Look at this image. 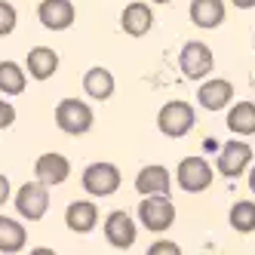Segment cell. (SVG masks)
I'll list each match as a JSON object with an SVG mask.
<instances>
[{
    "label": "cell",
    "mask_w": 255,
    "mask_h": 255,
    "mask_svg": "<svg viewBox=\"0 0 255 255\" xmlns=\"http://www.w3.org/2000/svg\"><path fill=\"white\" fill-rule=\"evenodd\" d=\"M169 188H172V175L160 163H148L135 175V191L141 197H169Z\"/></svg>",
    "instance_id": "cell-12"
},
{
    "label": "cell",
    "mask_w": 255,
    "mask_h": 255,
    "mask_svg": "<svg viewBox=\"0 0 255 255\" xmlns=\"http://www.w3.org/2000/svg\"><path fill=\"white\" fill-rule=\"evenodd\" d=\"M25 68L34 80H49L59 71V52L52 46H34L25 56Z\"/></svg>",
    "instance_id": "cell-17"
},
{
    "label": "cell",
    "mask_w": 255,
    "mask_h": 255,
    "mask_svg": "<svg viewBox=\"0 0 255 255\" xmlns=\"http://www.w3.org/2000/svg\"><path fill=\"white\" fill-rule=\"evenodd\" d=\"M178 68H181V74H185L188 80L203 83L212 74V68H215V56H212V49L203 40H188L185 46H181V52H178Z\"/></svg>",
    "instance_id": "cell-3"
},
{
    "label": "cell",
    "mask_w": 255,
    "mask_h": 255,
    "mask_svg": "<svg viewBox=\"0 0 255 255\" xmlns=\"http://www.w3.org/2000/svg\"><path fill=\"white\" fill-rule=\"evenodd\" d=\"M249 160H252V144H246L243 138H231V141L222 144V151H218L215 169L225 178H240L249 169Z\"/></svg>",
    "instance_id": "cell-8"
},
{
    "label": "cell",
    "mask_w": 255,
    "mask_h": 255,
    "mask_svg": "<svg viewBox=\"0 0 255 255\" xmlns=\"http://www.w3.org/2000/svg\"><path fill=\"white\" fill-rule=\"evenodd\" d=\"M120 28L129 34V37H144V34L154 28V9H151V3H141V0L129 3L120 12Z\"/></svg>",
    "instance_id": "cell-16"
},
{
    "label": "cell",
    "mask_w": 255,
    "mask_h": 255,
    "mask_svg": "<svg viewBox=\"0 0 255 255\" xmlns=\"http://www.w3.org/2000/svg\"><path fill=\"white\" fill-rule=\"evenodd\" d=\"M144 255H185V252H181V246L172 243V240H154L148 249H144Z\"/></svg>",
    "instance_id": "cell-24"
},
{
    "label": "cell",
    "mask_w": 255,
    "mask_h": 255,
    "mask_svg": "<svg viewBox=\"0 0 255 255\" xmlns=\"http://www.w3.org/2000/svg\"><path fill=\"white\" fill-rule=\"evenodd\" d=\"M37 19L46 31H68L77 19V9L71 0H40Z\"/></svg>",
    "instance_id": "cell-11"
},
{
    "label": "cell",
    "mask_w": 255,
    "mask_h": 255,
    "mask_svg": "<svg viewBox=\"0 0 255 255\" xmlns=\"http://www.w3.org/2000/svg\"><path fill=\"white\" fill-rule=\"evenodd\" d=\"M194 108L188 102H181V99H172L160 108V114H157V126H160V132L163 135H169V138H185L191 129H194Z\"/></svg>",
    "instance_id": "cell-4"
},
{
    "label": "cell",
    "mask_w": 255,
    "mask_h": 255,
    "mask_svg": "<svg viewBox=\"0 0 255 255\" xmlns=\"http://www.w3.org/2000/svg\"><path fill=\"white\" fill-rule=\"evenodd\" d=\"M49 209V191L40 181H25V185L15 191V212L25 222H40Z\"/></svg>",
    "instance_id": "cell-7"
},
{
    "label": "cell",
    "mask_w": 255,
    "mask_h": 255,
    "mask_svg": "<svg viewBox=\"0 0 255 255\" xmlns=\"http://www.w3.org/2000/svg\"><path fill=\"white\" fill-rule=\"evenodd\" d=\"M9 194H12V185H9V178H6L3 172H0V206H6Z\"/></svg>",
    "instance_id": "cell-26"
},
{
    "label": "cell",
    "mask_w": 255,
    "mask_h": 255,
    "mask_svg": "<svg viewBox=\"0 0 255 255\" xmlns=\"http://www.w3.org/2000/svg\"><path fill=\"white\" fill-rule=\"evenodd\" d=\"M102 231H105V240L111 243L114 249H129V246H135V240H138V225H135V218H132L129 212H123V209L108 212Z\"/></svg>",
    "instance_id": "cell-9"
},
{
    "label": "cell",
    "mask_w": 255,
    "mask_h": 255,
    "mask_svg": "<svg viewBox=\"0 0 255 255\" xmlns=\"http://www.w3.org/2000/svg\"><path fill=\"white\" fill-rule=\"evenodd\" d=\"M96 123V114L83 99H62L56 105V126L65 135H86Z\"/></svg>",
    "instance_id": "cell-1"
},
{
    "label": "cell",
    "mask_w": 255,
    "mask_h": 255,
    "mask_svg": "<svg viewBox=\"0 0 255 255\" xmlns=\"http://www.w3.org/2000/svg\"><path fill=\"white\" fill-rule=\"evenodd\" d=\"M151 3H160L163 6V3H172V0H151Z\"/></svg>",
    "instance_id": "cell-30"
},
{
    "label": "cell",
    "mask_w": 255,
    "mask_h": 255,
    "mask_svg": "<svg viewBox=\"0 0 255 255\" xmlns=\"http://www.w3.org/2000/svg\"><path fill=\"white\" fill-rule=\"evenodd\" d=\"M28 243V231L19 218H9V215H0V252L3 255H15L22 252Z\"/></svg>",
    "instance_id": "cell-20"
},
{
    "label": "cell",
    "mask_w": 255,
    "mask_h": 255,
    "mask_svg": "<svg viewBox=\"0 0 255 255\" xmlns=\"http://www.w3.org/2000/svg\"><path fill=\"white\" fill-rule=\"evenodd\" d=\"M188 15H191L194 28L212 31V28H218L228 19V9H225V0H191Z\"/></svg>",
    "instance_id": "cell-15"
},
{
    "label": "cell",
    "mask_w": 255,
    "mask_h": 255,
    "mask_svg": "<svg viewBox=\"0 0 255 255\" xmlns=\"http://www.w3.org/2000/svg\"><path fill=\"white\" fill-rule=\"evenodd\" d=\"M15 25H19V12H15V6L9 3V0H0V37H9V34L15 31Z\"/></svg>",
    "instance_id": "cell-23"
},
{
    "label": "cell",
    "mask_w": 255,
    "mask_h": 255,
    "mask_svg": "<svg viewBox=\"0 0 255 255\" xmlns=\"http://www.w3.org/2000/svg\"><path fill=\"white\" fill-rule=\"evenodd\" d=\"M65 225L74 234H89L99 225V206L93 200H71L65 209Z\"/></svg>",
    "instance_id": "cell-14"
},
{
    "label": "cell",
    "mask_w": 255,
    "mask_h": 255,
    "mask_svg": "<svg viewBox=\"0 0 255 255\" xmlns=\"http://www.w3.org/2000/svg\"><path fill=\"white\" fill-rule=\"evenodd\" d=\"M114 74L108 68H102V65H96V68H89L86 74H83V93L89 96V99H96V102H108L114 96Z\"/></svg>",
    "instance_id": "cell-19"
},
{
    "label": "cell",
    "mask_w": 255,
    "mask_h": 255,
    "mask_svg": "<svg viewBox=\"0 0 255 255\" xmlns=\"http://www.w3.org/2000/svg\"><path fill=\"white\" fill-rule=\"evenodd\" d=\"M228 222L237 234H255V203L252 200H237L228 212Z\"/></svg>",
    "instance_id": "cell-22"
},
{
    "label": "cell",
    "mask_w": 255,
    "mask_h": 255,
    "mask_svg": "<svg viewBox=\"0 0 255 255\" xmlns=\"http://www.w3.org/2000/svg\"><path fill=\"white\" fill-rule=\"evenodd\" d=\"M34 175L43 188H56V185H65L71 178V163L65 154L59 151H49V154H40L37 163H34Z\"/></svg>",
    "instance_id": "cell-10"
},
{
    "label": "cell",
    "mask_w": 255,
    "mask_h": 255,
    "mask_svg": "<svg viewBox=\"0 0 255 255\" xmlns=\"http://www.w3.org/2000/svg\"><path fill=\"white\" fill-rule=\"evenodd\" d=\"M212 175H215V169L203 157H185L175 166V185L185 194H200L212 185Z\"/></svg>",
    "instance_id": "cell-6"
},
{
    "label": "cell",
    "mask_w": 255,
    "mask_h": 255,
    "mask_svg": "<svg viewBox=\"0 0 255 255\" xmlns=\"http://www.w3.org/2000/svg\"><path fill=\"white\" fill-rule=\"evenodd\" d=\"M197 102H200V108H206V111H225L234 102V83L225 80V77L203 80L197 86Z\"/></svg>",
    "instance_id": "cell-13"
},
{
    "label": "cell",
    "mask_w": 255,
    "mask_h": 255,
    "mask_svg": "<svg viewBox=\"0 0 255 255\" xmlns=\"http://www.w3.org/2000/svg\"><path fill=\"white\" fill-rule=\"evenodd\" d=\"M120 169L114 166V163H108V160H99V163H89V166L83 169L80 175V185L89 197H111L120 191Z\"/></svg>",
    "instance_id": "cell-2"
},
{
    "label": "cell",
    "mask_w": 255,
    "mask_h": 255,
    "mask_svg": "<svg viewBox=\"0 0 255 255\" xmlns=\"http://www.w3.org/2000/svg\"><path fill=\"white\" fill-rule=\"evenodd\" d=\"M249 191H252V194H255V166H252V169H249Z\"/></svg>",
    "instance_id": "cell-29"
},
{
    "label": "cell",
    "mask_w": 255,
    "mask_h": 255,
    "mask_svg": "<svg viewBox=\"0 0 255 255\" xmlns=\"http://www.w3.org/2000/svg\"><path fill=\"white\" fill-rule=\"evenodd\" d=\"M237 9H255V0H231Z\"/></svg>",
    "instance_id": "cell-28"
},
{
    "label": "cell",
    "mask_w": 255,
    "mask_h": 255,
    "mask_svg": "<svg viewBox=\"0 0 255 255\" xmlns=\"http://www.w3.org/2000/svg\"><path fill=\"white\" fill-rule=\"evenodd\" d=\"M25 68L19 62H0V93L3 96H22L25 93Z\"/></svg>",
    "instance_id": "cell-21"
},
{
    "label": "cell",
    "mask_w": 255,
    "mask_h": 255,
    "mask_svg": "<svg viewBox=\"0 0 255 255\" xmlns=\"http://www.w3.org/2000/svg\"><path fill=\"white\" fill-rule=\"evenodd\" d=\"M15 123V108L0 96V129H6V126H12Z\"/></svg>",
    "instance_id": "cell-25"
},
{
    "label": "cell",
    "mask_w": 255,
    "mask_h": 255,
    "mask_svg": "<svg viewBox=\"0 0 255 255\" xmlns=\"http://www.w3.org/2000/svg\"><path fill=\"white\" fill-rule=\"evenodd\" d=\"M28 255H59V252H56V249H49V246H34Z\"/></svg>",
    "instance_id": "cell-27"
},
{
    "label": "cell",
    "mask_w": 255,
    "mask_h": 255,
    "mask_svg": "<svg viewBox=\"0 0 255 255\" xmlns=\"http://www.w3.org/2000/svg\"><path fill=\"white\" fill-rule=\"evenodd\" d=\"M228 129L237 138H252L255 135V102H237L228 108Z\"/></svg>",
    "instance_id": "cell-18"
},
{
    "label": "cell",
    "mask_w": 255,
    "mask_h": 255,
    "mask_svg": "<svg viewBox=\"0 0 255 255\" xmlns=\"http://www.w3.org/2000/svg\"><path fill=\"white\" fill-rule=\"evenodd\" d=\"M138 225L151 234H163L175 225V206L169 197H141L138 203Z\"/></svg>",
    "instance_id": "cell-5"
}]
</instances>
